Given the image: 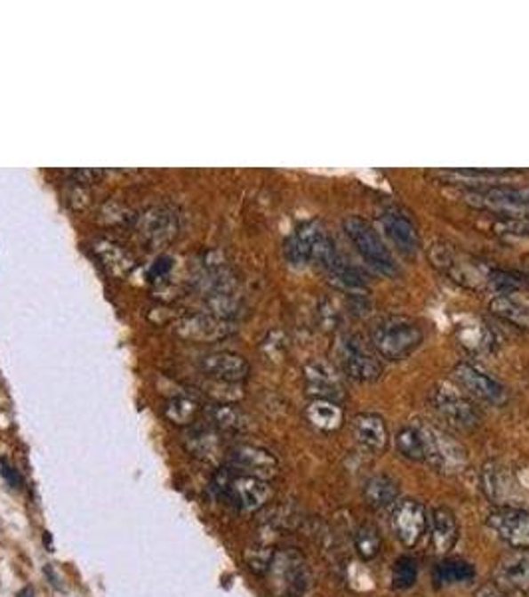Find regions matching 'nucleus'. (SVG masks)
Masks as SVG:
<instances>
[{
	"label": "nucleus",
	"mask_w": 529,
	"mask_h": 597,
	"mask_svg": "<svg viewBox=\"0 0 529 597\" xmlns=\"http://www.w3.org/2000/svg\"><path fill=\"white\" fill-rule=\"evenodd\" d=\"M213 490L217 498L239 512H259L273 500V488L269 480H261L255 476L237 474L227 466L215 470Z\"/></svg>",
	"instance_id": "1"
},
{
	"label": "nucleus",
	"mask_w": 529,
	"mask_h": 597,
	"mask_svg": "<svg viewBox=\"0 0 529 597\" xmlns=\"http://www.w3.org/2000/svg\"><path fill=\"white\" fill-rule=\"evenodd\" d=\"M422 329H420L416 321L408 317L382 319L371 335L373 349L386 360L406 359L422 344Z\"/></svg>",
	"instance_id": "2"
},
{
	"label": "nucleus",
	"mask_w": 529,
	"mask_h": 597,
	"mask_svg": "<svg viewBox=\"0 0 529 597\" xmlns=\"http://www.w3.org/2000/svg\"><path fill=\"white\" fill-rule=\"evenodd\" d=\"M265 576L275 597H302L310 585L309 563L293 548L275 550Z\"/></svg>",
	"instance_id": "3"
},
{
	"label": "nucleus",
	"mask_w": 529,
	"mask_h": 597,
	"mask_svg": "<svg viewBox=\"0 0 529 597\" xmlns=\"http://www.w3.org/2000/svg\"><path fill=\"white\" fill-rule=\"evenodd\" d=\"M344 233L349 235V239L352 241V246L357 247V251L363 255L365 262L376 269L378 273H382L386 277H397L400 273L397 259H394L392 251L386 246V241L378 235L374 227L368 223L363 217L357 215H349L344 217L342 222Z\"/></svg>",
	"instance_id": "4"
},
{
	"label": "nucleus",
	"mask_w": 529,
	"mask_h": 597,
	"mask_svg": "<svg viewBox=\"0 0 529 597\" xmlns=\"http://www.w3.org/2000/svg\"><path fill=\"white\" fill-rule=\"evenodd\" d=\"M334 355L339 371L358 383H373L382 375L381 359L358 335H342L334 347Z\"/></svg>",
	"instance_id": "5"
},
{
	"label": "nucleus",
	"mask_w": 529,
	"mask_h": 597,
	"mask_svg": "<svg viewBox=\"0 0 529 597\" xmlns=\"http://www.w3.org/2000/svg\"><path fill=\"white\" fill-rule=\"evenodd\" d=\"M472 206L488 209L498 215L525 220L529 217V186H492L468 191Z\"/></svg>",
	"instance_id": "6"
},
{
	"label": "nucleus",
	"mask_w": 529,
	"mask_h": 597,
	"mask_svg": "<svg viewBox=\"0 0 529 597\" xmlns=\"http://www.w3.org/2000/svg\"><path fill=\"white\" fill-rule=\"evenodd\" d=\"M133 230L149 247H162L178 238L180 215L173 207L167 206L148 207L136 217Z\"/></svg>",
	"instance_id": "7"
},
{
	"label": "nucleus",
	"mask_w": 529,
	"mask_h": 597,
	"mask_svg": "<svg viewBox=\"0 0 529 597\" xmlns=\"http://www.w3.org/2000/svg\"><path fill=\"white\" fill-rule=\"evenodd\" d=\"M223 462V466L233 472L255 476L261 480H271L279 472V462L273 454L261 447H253V444H235V447L227 448Z\"/></svg>",
	"instance_id": "8"
},
{
	"label": "nucleus",
	"mask_w": 529,
	"mask_h": 597,
	"mask_svg": "<svg viewBox=\"0 0 529 597\" xmlns=\"http://www.w3.org/2000/svg\"><path fill=\"white\" fill-rule=\"evenodd\" d=\"M430 405L446 423L458 428H476L482 423V416L477 408L469 402L464 394L450 389L446 384L434 386L430 392Z\"/></svg>",
	"instance_id": "9"
},
{
	"label": "nucleus",
	"mask_w": 529,
	"mask_h": 597,
	"mask_svg": "<svg viewBox=\"0 0 529 597\" xmlns=\"http://www.w3.org/2000/svg\"><path fill=\"white\" fill-rule=\"evenodd\" d=\"M452 376L453 381L460 384V389L466 391L469 397H474L476 400L495 407H501L508 402L506 389H503L498 381H493L490 375L482 373L480 368H476L474 365L460 363L453 368Z\"/></svg>",
	"instance_id": "10"
},
{
	"label": "nucleus",
	"mask_w": 529,
	"mask_h": 597,
	"mask_svg": "<svg viewBox=\"0 0 529 597\" xmlns=\"http://www.w3.org/2000/svg\"><path fill=\"white\" fill-rule=\"evenodd\" d=\"M424 436L426 462L442 472H458L466 464V452L461 450L456 442L450 440L446 434L440 432L438 428H432L420 423Z\"/></svg>",
	"instance_id": "11"
},
{
	"label": "nucleus",
	"mask_w": 529,
	"mask_h": 597,
	"mask_svg": "<svg viewBox=\"0 0 529 597\" xmlns=\"http://www.w3.org/2000/svg\"><path fill=\"white\" fill-rule=\"evenodd\" d=\"M488 526L498 537L516 550H529V512L519 508H498L488 516Z\"/></svg>",
	"instance_id": "12"
},
{
	"label": "nucleus",
	"mask_w": 529,
	"mask_h": 597,
	"mask_svg": "<svg viewBox=\"0 0 529 597\" xmlns=\"http://www.w3.org/2000/svg\"><path fill=\"white\" fill-rule=\"evenodd\" d=\"M392 529L406 548H414L428 529V516L422 504L416 500L397 502L392 512Z\"/></svg>",
	"instance_id": "13"
},
{
	"label": "nucleus",
	"mask_w": 529,
	"mask_h": 597,
	"mask_svg": "<svg viewBox=\"0 0 529 597\" xmlns=\"http://www.w3.org/2000/svg\"><path fill=\"white\" fill-rule=\"evenodd\" d=\"M305 383L310 397L333 402H341L344 399L341 371L326 360H310L305 367Z\"/></svg>",
	"instance_id": "14"
},
{
	"label": "nucleus",
	"mask_w": 529,
	"mask_h": 597,
	"mask_svg": "<svg viewBox=\"0 0 529 597\" xmlns=\"http://www.w3.org/2000/svg\"><path fill=\"white\" fill-rule=\"evenodd\" d=\"M199 371L217 383L237 384L249 376V363L237 352L220 351L199 359Z\"/></svg>",
	"instance_id": "15"
},
{
	"label": "nucleus",
	"mask_w": 529,
	"mask_h": 597,
	"mask_svg": "<svg viewBox=\"0 0 529 597\" xmlns=\"http://www.w3.org/2000/svg\"><path fill=\"white\" fill-rule=\"evenodd\" d=\"M180 336L196 343H213L231 333V323L212 313H191L175 323Z\"/></svg>",
	"instance_id": "16"
},
{
	"label": "nucleus",
	"mask_w": 529,
	"mask_h": 597,
	"mask_svg": "<svg viewBox=\"0 0 529 597\" xmlns=\"http://www.w3.org/2000/svg\"><path fill=\"white\" fill-rule=\"evenodd\" d=\"M352 436L358 447L373 456H381L389 447V428L384 418L374 412H363L352 420Z\"/></svg>",
	"instance_id": "17"
},
{
	"label": "nucleus",
	"mask_w": 529,
	"mask_h": 597,
	"mask_svg": "<svg viewBox=\"0 0 529 597\" xmlns=\"http://www.w3.org/2000/svg\"><path fill=\"white\" fill-rule=\"evenodd\" d=\"M382 225L389 239L398 247L400 254L416 255L420 251V235L416 225L405 214L397 209H386L382 214Z\"/></svg>",
	"instance_id": "18"
},
{
	"label": "nucleus",
	"mask_w": 529,
	"mask_h": 597,
	"mask_svg": "<svg viewBox=\"0 0 529 597\" xmlns=\"http://www.w3.org/2000/svg\"><path fill=\"white\" fill-rule=\"evenodd\" d=\"M430 545L434 553H446L458 542V522L450 508L432 510L430 520Z\"/></svg>",
	"instance_id": "19"
},
{
	"label": "nucleus",
	"mask_w": 529,
	"mask_h": 597,
	"mask_svg": "<svg viewBox=\"0 0 529 597\" xmlns=\"http://www.w3.org/2000/svg\"><path fill=\"white\" fill-rule=\"evenodd\" d=\"M201 415L207 420V426H212L217 432L239 434L249 428V418L245 416V412L235 405H229V402H217V405L205 407Z\"/></svg>",
	"instance_id": "20"
},
{
	"label": "nucleus",
	"mask_w": 529,
	"mask_h": 597,
	"mask_svg": "<svg viewBox=\"0 0 529 597\" xmlns=\"http://www.w3.org/2000/svg\"><path fill=\"white\" fill-rule=\"evenodd\" d=\"M498 576L516 592L529 597V550H514L500 561Z\"/></svg>",
	"instance_id": "21"
},
{
	"label": "nucleus",
	"mask_w": 529,
	"mask_h": 597,
	"mask_svg": "<svg viewBox=\"0 0 529 597\" xmlns=\"http://www.w3.org/2000/svg\"><path fill=\"white\" fill-rule=\"evenodd\" d=\"M94 251L108 271L116 277L130 275L132 269L136 267V259L130 251L112 239H96Z\"/></svg>",
	"instance_id": "22"
},
{
	"label": "nucleus",
	"mask_w": 529,
	"mask_h": 597,
	"mask_svg": "<svg viewBox=\"0 0 529 597\" xmlns=\"http://www.w3.org/2000/svg\"><path fill=\"white\" fill-rule=\"evenodd\" d=\"M186 448L191 456L201 458L205 462L223 458L220 432L213 431V428L207 424L201 428H193V431L186 436Z\"/></svg>",
	"instance_id": "23"
},
{
	"label": "nucleus",
	"mask_w": 529,
	"mask_h": 597,
	"mask_svg": "<svg viewBox=\"0 0 529 597\" xmlns=\"http://www.w3.org/2000/svg\"><path fill=\"white\" fill-rule=\"evenodd\" d=\"M307 420L315 428H318V431L334 432V431H339L344 423V412L339 402L315 399L307 407Z\"/></svg>",
	"instance_id": "24"
},
{
	"label": "nucleus",
	"mask_w": 529,
	"mask_h": 597,
	"mask_svg": "<svg viewBox=\"0 0 529 597\" xmlns=\"http://www.w3.org/2000/svg\"><path fill=\"white\" fill-rule=\"evenodd\" d=\"M398 494L400 488L397 480H392L390 476L384 474L373 476L365 486V502L374 510H384L392 506V504H397Z\"/></svg>",
	"instance_id": "25"
},
{
	"label": "nucleus",
	"mask_w": 529,
	"mask_h": 597,
	"mask_svg": "<svg viewBox=\"0 0 529 597\" xmlns=\"http://www.w3.org/2000/svg\"><path fill=\"white\" fill-rule=\"evenodd\" d=\"M318 231H321V227L317 223H305L291 235L287 246H285V254H287V259L293 265H302L310 262V249H313Z\"/></svg>",
	"instance_id": "26"
},
{
	"label": "nucleus",
	"mask_w": 529,
	"mask_h": 597,
	"mask_svg": "<svg viewBox=\"0 0 529 597\" xmlns=\"http://www.w3.org/2000/svg\"><path fill=\"white\" fill-rule=\"evenodd\" d=\"M397 450L400 456H405L413 462H426V448H424V436L422 428L418 424H406L397 432Z\"/></svg>",
	"instance_id": "27"
},
{
	"label": "nucleus",
	"mask_w": 529,
	"mask_h": 597,
	"mask_svg": "<svg viewBox=\"0 0 529 597\" xmlns=\"http://www.w3.org/2000/svg\"><path fill=\"white\" fill-rule=\"evenodd\" d=\"M201 412H204V407H201L196 399L183 397V394L167 400V405L164 408L165 418L175 426H193Z\"/></svg>",
	"instance_id": "28"
},
{
	"label": "nucleus",
	"mask_w": 529,
	"mask_h": 597,
	"mask_svg": "<svg viewBox=\"0 0 529 597\" xmlns=\"http://www.w3.org/2000/svg\"><path fill=\"white\" fill-rule=\"evenodd\" d=\"M325 273L331 277V279L341 285V287L349 289V291H363L366 289V279L365 275L360 273V269H357L352 263H349L341 254L334 257V262L325 269Z\"/></svg>",
	"instance_id": "29"
},
{
	"label": "nucleus",
	"mask_w": 529,
	"mask_h": 597,
	"mask_svg": "<svg viewBox=\"0 0 529 597\" xmlns=\"http://www.w3.org/2000/svg\"><path fill=\"white\" fill-rule=\"evenodd\" d=\"M484 484H485L484 486L485 492H488V496L495 504H506L509 496L514 494V488L509 486L508 474L503 472V468L498 464H492L485 468Z\"/></svg>",
	"instance_id": "30"
},
{
	"label": "nucleus",
	"mask_w": 529,
	"mask_h": 597,
	"mask_svg": "<svg viewBox=\"0 0 529 597\" xmlns=\"http://www.w3.org/2000/svg\"><path fill=\"white\" fill-rule=\"evenodd\" d=\"M474 576H476L474 566L464 560H446L440 563L438 569H436V579H438V584L446 585L469 582Z\"/></svg>",
	"instance_id": "31"
},
{
	"label": "nucleus",
	"mask_w": 529,
	"mask_h": 597,
	"mask_svg": "<svg viewBox=\"0 0 529 597\" xmlns=\"http://www.w3.org/2000/svg\"><path fill=\"white\" fill-rule=\"evenodd\" d=\"M357 553L363 560H374L382 548V536L374 524H363L355 534Z\"/></svg>",
	"instance_id": "32"
},
{
	"label": "nucleus",
	"mask_w": 529,
	"mask_h": 597,
	"mask_svg": "<svg viewBox=\"0 0 529 597\" xmlns=\"http://www.w3.org/2000/svg\"><path fill=\"white\" fill-rule=\"evenodd\" d=\"M492 309H493V313L508 319L509 323L524 327V329H529V307L524 305V303L514 301L509 297H498V299H493Z\"/></svg>",
	"instance_id": "33"
},
{
	"label": "nucleus",
	"mask_w": 529,
	"mask_h": 597,
	"mask_svg": "<svg viewBox=\"0 0 529 597\" xmlns=\"http://www.w3.org/2000/svg\"><path fill=\"white\" fill-rule=\"evenodd\" d=\"M416 577H418L416 561L408 556L398 558L392 568L394 587H398V590H408V587H413L416 584Z\"/></svg>",
	"instance_id": "34"
},
{
	"label": "nucleus",
	"mask_w": 529,
	"mask_h": 597,
	"mask_svg": "<svg viewBox=\"0 0 529 597\" xmlns=\"http://www.w3.org/2000/svg\"><path fill=\"white\" fill-rule=\"evenodd\" d=\"M273 556H275V550L271 548H255L245 553V560L249 563V568L253 569L255 574H267L269 563H271Z\"/></svg>",
	"instance_id": "35"
},
{
	"label": "nucleus",
	"mask_w": 529,
	"mask_h": 597,
	"mask_svg": "<svg viewBox=\"0 0 529 597\" xmlns=\"http://www.w3.org/2000/svg\"><path fill=\"white\" fill-rule=\"evenodd\" d=\"M172 271V257H159L157 262L151 265L149 269V279L151 281H157V279H164V277Z\"/></svg>",
	"instance_id": "36"
},
{
	"label": "nucleus",
	"mask_w": 529,
	"mask_h": 597,
	"mask_svg": "<svg viewBox=\"0 0 529 597\" xmlns=\"http://www.w3.org/2000/svg\"><path fill=\"white\" fill-rule=\"evenodd\" d=\"M102 172L98 170H78V172H72V178L78 182V183H94Z\"/></svg>",
	"instance_id": "37"
},
{
	"label": "nucleus",
	"mask_w": 529,
	"mask_h": 597,
	"mask_svg": "<svg viewBox=\"0 0 529 597\" xmlns=\"http://www.w3.org/2000/svg\"><path fill=\"white\" fill-rule=\"evenodd\" d=\"M474 597H506V593H503L498 585L485 584V585H482L480 590H477L474 593Z\"/></svg>",
	"instance_id": "38"
},
{
	"label": "nucleus",
	"mask_w": 529,
	"mask_h": 597,
	"mask_svg": "<svg viewBox=\"0 0 529 597\" xmlns=\"http://www.w3.org/2000/svg\"><path fill=\"white\" fill-rule=\"evenodd\" d=\"M0 466H3V476L6 478L8 482H11L12 486H19V484H20V476L16 474V470H14V468H11V466L6 464V460L0 462Z\"/></svg>",
	"instance_id": "39"
},
{
	"label": "nucleus",
	"mask_w": 529,
	"mask_h": 597,
	"mask_svg": "<svg viewBox=\"0 0 529 597\" xmlns=\"http://www.w3.org/2000/svg\"><path fill=\"white\" fill-rule=\"evenodd\" d=\"M19 597H35V590L32 587H24L22 592H19Z\"/></svg>",
	"instance_id": "40"
},
{
	"label": "nucleus",
	"mask_w": 529,
	"mask_h": 597,
	"mask_svg": "<svg viewBox=\"0 0 529 597\" xmlns=\"http://www.w3.org/2000/svg\"><path fill=\"white\" fill-rule=\"evenodd\" d=\"M525 267H527V271H529V257L525 259Z\"/></svg>",
	"instance_id": "41"
}]
</instances>
